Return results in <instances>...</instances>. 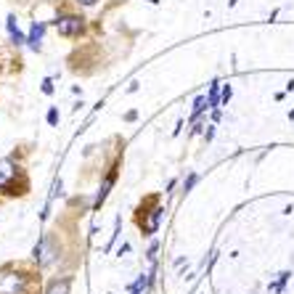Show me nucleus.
I'll use <instances>...</instances> for the list:
<instances>
[{"mask_svg": "<svg viewBox=\"0 0 294 294\" xmlns=\"http://www.w3.org/2000/svg\"><path fill=\"white\" fill-rule=\"evenodd\" d=\"M8 32H11V43H13V45H24V43H27V40H24V35L19 32L16 19H13V16H8Z\"/></svg>", "mask_w": 294, "mask_h": 294, "instance_id": "obj_10", "label": "nucleus"}, {"mask_svg": "<svg viewBox=\"0 0 294 294\" xmlns=\"http://www.w3.org/2000/svg\"><path fill=\"white\" fill-rule=\"evenodd\" d=\"M204 103H207V98H204V96H196V101H194V114H191V119H196L199 114H202V112L207 109Z\"/></svg>", "mask_w": 294, "mask_h": 294, "instance_id": "obj_12", "label": "nucleus"}, {"mask_svg": "<svg viewBox=\"0 0 294 294\" xmlns=\"http://www.w3.org/2000/svg\"><path fill=\"white\" fill-rule=\"evenodd\" d=\"M157 249H159V244H157V241H151V246H149V260H151V262L157 260Z\"/></svg>", "mask_w": 294, "mask_h": 294, "instance_id": "obj_17", "label": "nucleus"}, {"mask_svg": "<svg viewBox=\"0 0 294 294\" xmlns=\"http://www.w3.org/2000/svg\"><path fill=\"white\" fill-rule=\"evenodd\" d=\"M72 276H61V278H53V281L48 284V289H45V294H69L72 291Z\"/></svg>", "mask_w": 294, "mask_h": 294, "instance_id": "obj_7", "label": "nucleus"}, {"mask_svg": "<svg viewBox=\"0 0 294 294\" xmlns=\"http://www.w3.org/2000/svg\"><path fill=\"white\" fill-rule=\"evenodd\" d=\"M220 106V98H218V82H212L209 88V109H218Z\"/></svg>", "mask_w": 294, "mask_h": 294, "instance_id": "obj_14", "label": "nucleus"}, {"mask_svg": "<svg viewBox=\"0 0 294 294\" xmlns=\"http://www.w3.org/2000/svg\"><path fill=\"white\" fill-rule=\"evenodd\" d=\"M82 22H85V19L74 16V13H64V16H58V19H56V29H58V35H61V37H80V35H82V29H85Z\"/></svg>", "mask_w": 294, "mask_h": 294, "instance_id": "obj_4", "label": "nucleus"}, {"mask_svg": "<svg viewBox=\"0 0 294 294\" xmlns=\"http://www.w3.org/2000/svg\"><path fill=\"white\" fill-rule=\"evenodd\" d=\"M230 96H234V88L225 85V88H223V103H228V101H230Z\"/></svg>", "mask_w": 294, "mask_h": 294, "instance_id": "obj_18", "label": "nucleus"}, {"mask_svg": "<svg viewBox=\"0 0 294 294\" xmlns=\"http://www.w3.org/2000/svg\"><path fill=\"white\" fill-rule=\"evenodd\" d=\"M135 117H138V112H128V114H125V119H128V122H133Z\"/></svg>", "mask_w": 294, "mask_h": 294, "instance_id": "obj_22", "label": "nucleus"}, {"mask_svg": "<svg viewBox=\"0 0 294 294\" xmlns=\"http://www.w3.org/2000/svg\"><path fill=\"white\" fill-rule=\"evenodd\" d=\"M196 180H199V175H196V173H191L188 178H185V180H183V188H180V194H183V196H185V194H188V191L194 188V185H196Z\"/></svg>", "mask_w": 294, "mask_h": 294, "instance_id": "obj_13", "label": "nucleus"}, {"mask_svg": "<svg viewBox=\"0 0 294 294\" xmlns=\"http://www.w3.org/2000/svg\"><path fill=\"white\" fill-rule=\"evenodd\" d=\"M0 294H32V273L13 262L3 265L0 268Z\"/></svg>", "mask_w": 294, "mask_h": 294, "instance_id": "obj_2", "label": "nucleus"}, {"mask_svg": "<svg viewBox=\"0 0 294 294\" xmlns=\"http://www.w3.org/2000/svg\"><path fill=\"white\" fill-rule=\"evenodd\" d=\"M27 191H29V178L24 175V170L13 159H3L0 162V194L24 196Z\"/></svg>", "mask_w": 294, "mask_h": 294, "instance_id": "obj_1", "label": "nucleus"}, {"mask_svg": "<svg viewBox=\"0 0 294 294\" xmlns=\"http://www.w3.org/2000/svg\"><path fill=\"white\" fill-rule=\"evenodd\" d=\"M128 252H130V244H128V241H125V244H122V246H119V252H117V255H119V257H122V255H128Z\"/></svg>", "mask_w": 294, "mask_h": 294, "instance_id": "obj_20", "label": "nucleus"}, {"mask_svg": "<svg viewBox=\"0 0 294 294\" xmlns=\"http://www.w3.org/2000/svg\"><path fill=\"white\" fill-rule=\"evenodd\" d=\"M77 3H80V6H85V8H90V6H96L98 0H77Z\"/></svg>", "mask_w": 294, "mask_h": 294, "instance_id": "obj_21", "label": "nucleus"}, {"mask_svg": "<svg viewBox=\"0 0 294 294\" xmlns=\"http://www.w3.org/2000/svg\"><path fill=\"white\" fill-rule=\"evenodd\" d=\"M43 32H45V24H43V22H35V24H32V29H29L27 45H29V48H32L35 53L43 48Z\"/></svg>", "mask_w": 294, "mask_h": 294, "instance_id": "obj_8", "label": "nucleus"}, {"mask_svg": "<svg viewBox=\"0 0 294 294\" xmlns=\"http://www.w3.org/2000/svg\"><path fill=\"white\" fill-rule=\"evenodd\" d=\"M58 252H61V244H58V236L56 234H43V239L37 241L35 246V262L40 268H48L58 260Z\"/></svg>", "mask_w": 294, "mask_h": 294, "instance_id": "obj_3", "label": "nucleus"}, {"mask_svg": "<svg viewBox=\"0 0 294 294\" xmlns=\"http://www.w3.org/2000/svg\"><path fill=\"white\" fill-rule=\"evenodd\" d=\"M289 278H291V270H284V273H278V278H276V281H273V284H268V291H270V294H281Z\"/></svg>", "mask_w": 294, "mask_h": 294, "instance_id": "obj_9", "label": "nucleus"}, {"mask_svg": "<svg viewBox=\"0 0 294 294\" xmlns=\"http://www.w3.org/2000/svg\"><path fill=\"white\" fill-rule=\"evenodd\" d=\"M138 212H143V209H138ZM143 215H146V218L138 220V225H141L143 236H154V234H157V228H159V220H162L164 209H162L159 204H154V209H149V212H143Z\"/></svg>", "mask_w": 294, "mask_h": 294, "instance_id": "obj_5", "label": "nucleus"}, {"mask_svg": "<svg viewBox=\"0 0 294 294\" xmlns=\"http://www.w3.org/2000/svg\"><path fill=\"white\" fill-rule=\"evenodd\" d=\"M212 135H215V128L207 125V130H204V141H212Z\"/></svg>", "mask_w": 294, "mask_h": 294, "instance_id": "obj_19", "label": "nucleus"}, {"mask_svg": "<svg viewBox=\"0 0 294 294\" xmlns=\"http://www.w3.org/2000/svg\"><path fill=\"white\" fill-rule=\"evenodd\" d=\"M43 93H45V96H51V93H53V80H51V77H48V80H43Z\"/></svg>", "mask_w": 294, "mask_h": 294, "instance_id": "obj_16", "label": "nucleus"}, {"mask_svg": "<svg viewBox=\"0 0 294 294\" xmlns=\"http://www.w3.org/2000/svg\"><path fill=\"white\" fill-rule=\"evenodd\" d=\"M114 180H117V167H112V173L103 178V183H101V188H98V194H96V202H93V209H101V204L106 202V196H109V191H112V185H114Z\"/></svg>", "mask_w": 294, "mask_h": 294, "instance_id": "obj_6", "label": "nucleus"}, {"mask_svg": "<svg viewBox=\"0 0 294 294\" xmlns=\"http://www.w3.org/2000/svg\"><path fill=\"white\" fill-rule=\"evenodd\" d=\"M149 286H151V276H149V273H141V276H138V281L130 286V291H133V294H141V291H146Z\"/></svg>", "mask_w": 294, "mask_h": 294, "instance_id": "obj_11", "label": "nucleus"}, {"mask_svg": "<svg viewBox=\"0 0 294 294\" xmlns=\"http://www.w3.org/2000/svg\"><path fill=\"white\" fill-rule=\"evenodd\" d=\"M58 119H61L58 109H56V106H51V109H48V125H58Z\"/></svg>", "mask_w": 294, "mask_h": 294, "instance_id": "obj_15", "label": "nucleus"}]
</instances>
